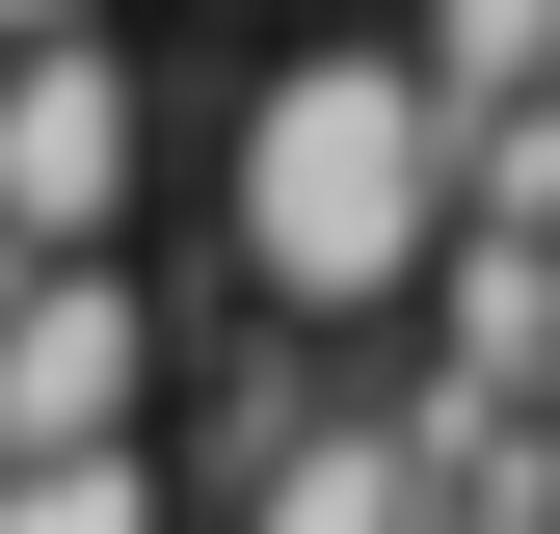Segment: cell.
<instances>
[{
    "instance_id": "30bf717a",
    "label": "cell",
    "mask_w": 560,
    "mask_h": 534,
    "mask_svg": "<svg viewBox=\"0 0 560 534\" xmlns=\"http://www.w3.org/2000/svg\"><path fill=\"white\" fill-rule=\"evenodd\" d=\"M534 508H560V400H534Z\"/></svg>"
},
{
    "instance_id": "52a82bcc",
    "label": "cell",
    "mask_w": 560,
    "mask_h": 534,
    "mask_svg": "<svg viewBox=\"0 0 560 534\" xmlns=\"http://www.w3.org/2000/svg\"><path fill=\"white\" fill-rule=\"evenodd\" d=\"M454 187H480V241H560V107H480Z\"/></svg>"
},
{
    "instance_id": "3957f363",
    "label": "cell",
    "mask_w": 560,
    "mask_h": 534,
    "mask_svg": "<svg viewBox=\"0 0 560 534\" xmlns=\"http://www.w3.org/2000/svg\"><path fill=\"white\" fill-rule=\"evenodd\" d=\"M133 267H0V454H133Z\"/></svg>"
},
{
    "instance_id": "277c9868",
    "label": "cell",
    "mask_w": 560,
    "mask_h": 534,
    "mask_svg": "<svg viewBox=\"0 0 560 534\" xmlns=\"http://www.w3.org/2000/svg\"><path fill=\"white\" fill-rule=\"evenodd\" d=\"M241 534H428V454L320 400V428H267V454H241Z\"/></svg>"
},
{
    "instance_id": "7a4b0ae2",
    "label": "cell",
    "mask_w": 560,
    "mask_h": 534,
    "mask_svg": "<svg viewBox=\"0 0 560 534\" xmlns=\"http://www.w3.org/2000/svg\"><path fill=\"white\" fill-rule=\"evenodd\" d=\"M107 214H133V54L54 27L0 54V267H107Z\"/></svg>"
},
{
    "instance_id": "8992f818",
    "label": "cell",
    "mask_w": 560,
    "mask_h": 534,
    "mask_svg": "<svg viewBox=\"0 0 560 534\" xmlns=\"http://www.w3.org/2000/svg\"><path fill=\"white\" fill-rule=\"evenodd\" d=\"M0 534H161L133 454H0Z\"/></svg>"
},
{
    "instance_id": "5b68a950",
    "label": "cell",
    "mask_w": 560,
    "mask_h": 534,
    "mask_svg": "<svg viewBox=\"0 0 560 534\" xmlns=\"http://www.w3.org/2000/svg\"><path fill=\"white\" fill-rule=\"evenodd\" d=\"M400 81H428L454 134H480V107H560V0H428V27H400Z\"/></svg>"
},
{
    "instance_id": "ba28073f",
    "label": "cell",
    "mask_w": 560,
    "mask_h": 534,
    "mask_svg": "<svg viewBox=\"0 0 560 534\" xmlns=\"http://www.w3.org/2000/svg\"><path fill=\"white\" fill-rule=\"evenodd\" d=\"M428 534H560V508H534V454H508V481H428Z\"/></svg>"
},
{
    "instance_id": "9c48e42d",
    "label": "cell",
    "mask_w": 560,
    "mask_h": 534,
    "mask_svg": "<svg viewBox=\"0 0 560 534\" xmlns=\"http://www.w3.org/2000/svg\"><path fill=\"white\" fill-rule=\"evenodd\" d=\"M54 27H107V0H0V54H54Z\"/></svg>"
},
{
    "instance_id": "6da1fadb",
    "label": "cell",
    "mask_w": 560,
    "mask_h": 534,
    "mask_svg": "<svg viewBox=\"0 0 560 534\" xmlns=\"http://www.w3.org/2000/svg\"><path fill=\"white\" fill-rule=\"evenodd\" d=\"M428 241H454V107L400 54H294L241 107V294L267 321H400Z\"/></svg>"
}]
</instances>
